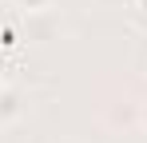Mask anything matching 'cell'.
<instances>
[{"label":"cell","mask_w":147,"mask_h":143,"mask_svg":"<svg viewBox=\"0 0 147 143\" xmlns=\"http://www.w3.org/2000/svg\"><path fill=\"white\" fill-rule=\"evenodd\" d=\"M139 8H143V12H147V0H139Z\"/></svg>","instance_id":"277c9868"},{"label":"cell","mask_w":147,"mask_h":143,"mask_svg":"<svg viewBox=\"0 0 147 143\" xmlns=\"http://www.w3.org/2000/svg\"><path fill=\"white\" fill-rule=\"evenodd\" d=\"M16 4H20L24 12H48L52 8V0H16Z\"/></svg>","instance_id":"7a4b0ae2"},{"label":"cell","mask_w":147,"mask_h":143,"mask_svg":"<svg viewBox=\"0 0 147 143\" xmlns=\"http://www.w3.org/2000/svg\"><path fill=\"white\" fill-rule=\"evenodd\" d=\"M139 119H143V127H147V103H143V111H139Z\"/></svg>","instance_id":"3957f363"},{"label":"cell","mask_w":147,"mask_h":143,"mask_svg":"<svg viewBox=\"0 0 147 143\" xmlns=\"http://www.w3.org/2000/svg\"><path fill=\"white\" fill-rule=\"evenodd\" d=\"M20 92H12V88H0V123H12V119H20Z\"/></svg>","instance_id":"6da1fadb"}]
</instances>
